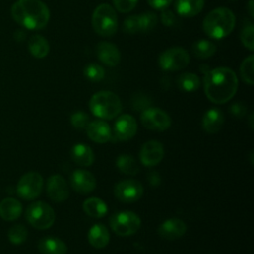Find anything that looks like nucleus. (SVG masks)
Instances as JSON below:
<instances>
[{
    "label": "nucleus",
    "instance_id": "1",
    "mask_svg": "<svg viewBox=\"0 0 254 254\" xmlns=\"http://www.w3.org/2000/svg\"><path fill=\"white\" fill-rule=\"evenodd\" d=\"M203 87L206 97L211 102L222 104L235 95L238 88V79L232 69L216 67L208 69L204 73Z\"/></svg>",
    "mask_w": 254,
    "mask_h": 254
},
{
    "label": "nucleus",
    "instance_id": "2",
    "mask_svg": "<svg viewBox=\"0 0 254 254\" xmlns=\"http://www.w3.org/2000/svg\"><path fill=\"white\" fill-rule=\"evenodd\" d=\"M12 18L29 30H41L50 20V10L41 0H18L11 7Z\"/></svg>",
    "mask_w": 254,
    "mask_h": 254
},
{
    "label": "nucleus",
    "instance_id": "3",
    "mask_svg": "<svg viewBox=\"0 0 254 254\" xmlns=\"http://www.w3.org/2000/svg\"><path fill=\"white\" fill-rule=\"evenodd\" d=\"M235 26V16L226 7H218L211 10L203 19L204 33L211 39L219 40L228 36Z\"/></svg>",
    "mask_w": 254,
    "mask_h": 254
},
{
    "label": "nucleus",
    "instance_id": "4",
    "mask_svg": "<svg viewBox=\"0 0 254 254\" xmlns=\"http://www.w3.org/2000/svg\"><path fill=\"white\" fill-rule=\"evenodd\" d=\"M89 109L101 119H113L122 110L120 98L113 92L102 90L94 93L89 100Z\"/></svg>",
    "mask_w": 254,
    "mask_h": 254
},
{
    "label": "nucleus",
    "instance_id": "5",
    "mask_svg": "<svg viewBox=\"0 0 254 254\" xmlns=\"http://www.w3.org/2000/svg\"><path fill=\"white\" fill-rule=\"evenodd\" d=\"M93 30L101 37H111L118 27V19L113 7L109 4L98 5L92 14L91 19Z\"/></svg>",
    "mask_w": 254,
    "mask_h": 254
},
{
    "label": "nucleus",
    "instance_id": "6",
    "mask_svg": "<svg viewBox=\"0 0 254 254\" xmlns=\"http://www.w3.org/2000/svg\"><path fill=\"white\" fill-rule=\"evenodd\" d=\"M28 222L37 229H48L55 222V211L50 204L45 201L32 202L26 209Z\"/></svg>",
    "mask_w": 254,
    "mask_h": 254
},
{
    "label": "nucleus",
    "instance_id": "7",
    "mask_svg": "<svg viewBox=\"0 0 254 254\" xmlns=\"http://www.w3.org/2000/svg\"><path fill=\"white\" fill-rule=\"evenodd\" d=\"M109 224L117 235L130 236L140 228L141 219L135 212L125 210L114 213L109 220Z\"/></svg>",
    "mask_w": 254,
    "mask_h": 254
},
{
    "label": "nucleus",
    "instance_id": "8",
    "mask_svg": "<svg viewBox=\"0 0 254 254\" xmlns=\"http://www.w3.org/2000/svg\"><path fill=\"white\" fill-rule=\"evenodd\" d=\"M43 177L37 172H29L21 177L19 180L16 192L26 200H32L38 197L43 190Z\"/></svg>",
    "mask_w": 254,
    "mask_h": 254
},
{
    "label": "nucleus",
    "instance_id": "9",
    "mask_svg": "<svg viewBox=\"0 0 254 254\" xmlns=\"http://www.w3.org/2000/svg\"><path fill=\"white\" fill-rule=\"evenodd\" d=\"M190 63L189 53L181 47H172L163 52L159 57V65L167 71L183 69Z\"/></svg>",
    "mask_w": 254,
    "mask_h": 254
},
{
    "label": "nucleus",
    "instance_id": "10",
    "mask_svg": "<svg viewBox=\"0 0 254 254\" xmlns=\"http://www.w3.org/2000/svg\"><path fill=\"white\" fill-rule=\"evenodd\" d=\"M140 119L145 128L153 131H165L169 129L172 124L169 114L156 107H148L144 109Z\"/></svg>",
    "mask_w": 254,
    "mask_h": 254
},
{
    "label": "nucleus",
    "instance_id": "11",
    "mask_svg": "<svg viewBox=\"0 0 254 254\" xmlns=\"http://www.w3.org/2000/svg\"><path fill=\"white\" fill-rule=\"evenodd\" d=\"M142 185L135 180H124L114 187V195L122 202H135L143 195Z\"/></svg>",
    "mask_w": 254,
    "mask_h": 254
},
{
    "label": "nucleus",
    "instance_id": "12",
    "mask_svg": "<svg viewBox=\"0 0 254 254\" xmlns=\"http://www.w3.org/2000/svg\"><path fill=\"white\" fill-rule=\"evenodd\" d=\"M71 188L78 193L86 194L94 190L96 187V180L94 176L82 169L74 170L70 175Z\"/></svg>",
    "mask_w": 254,
    "mask_h": 254
},
{
    "label": "nucleus",
    "instance_id": "13",
    "mask_svg": "<svg viewBox=\"0 0 254 254\" xmlns=\"http://www.w3.org/2000/svg\"><path fill=\"white\" fill-rule=\"evenodd\" d=\"M164 157V147L159 141L146 142L140 151V161L146 167H154L160 164Z\"/></svg>",
    "mask_w": 254,
    "mask_h": 254
},
{
    "label": "nucleus",
    "instance_id": "14",
    "mask_svg": "<svg viewBox=\"0 0 254 254\" xmlns=\"http://www.w3.org/2000/svg\"><path fill=\"white\" fill-rule=\"evenodd\" d=\"M47 193L56 202H62L68 197L69 190L66 181L60 175H53L47 181Z\"/></svg>",
    "mask_w": 254,
    "mask_h": 254
},
{
    "label": "nucleus",
    "instance_id": "15",
    "mask_svg": "<svg viewBox=\"0 0 254 254\" xmlns=\"http://www.w3.org/2000/svg\"><path fill=\"white\" fill-rule=\"evenodd\" d=\"M114 135L119 141H127L133 138L137 132V123L130 114H123L114 123Z\"/></svg>",
    "mask_w": 254,
    "mask_h": 254
},
{
    "label": "nucleus",
    "instance_id": "16",
    "mask_svg": "<svg viewBox=\"0 0 254 254\" xmlns=\"http://www.w3.org/2000/svg\"><path fill=\"white\" fill-rule=\"evenodd\" d=\"M187 231V224L180 218L172 217L165 220L158 228V234L167 240H175L182 237Z\"/></svg>",
    "mask_w": 254,
    "mask_h": 254
},
{
    "label": "nucleus",
    "instance_id": "17",
    "mask_svg": "<svg viewBox=\"0 0 254 254\" xmlns=\"http://www.w3.org/2000/svg\"><path fill=\"white\" fill-rule=\"evenodd\" d=\"M95 52L99 61L108 66H115L120 62V52L112 43H98L95 48Z\"/></svg>",
    "mask_w": 254,
    "mask_h": 254
},
{
    "label": "nucleus",
    "instance_id": "18",
    "mask_svg": "<svg viewBox=\"0 0 254 254\" xmlns=\"http://www.w3.org/2000/svg\"><path fill=\"white\" fill-rule=\"evenodd\" d=\"M86 133L92 141L100 144L108 142L112 137L110 126L102 120L89 122L86 127Z\"/></svg>",
    "mask_w": 254,
    "mask_h": 254
},
{
    "label": "nucleus",
    "instance_id": "19",
    "mask_svg": "<svg viewBox=\"0 0 254 254\" xmlns=\"http://www.w3.org/2000/svg\"><path fill=\"white\" fill-rule=\"evenodd\" d=\"M223 123V113L217 108H211L207 110L202 117V128L209 134L217 133L222 128Z\"/></svg>",
    "mask_w": 254,
    "mask_h": 254
},
{
    "label": "nucleus",
    "instance_id": "20",
    "mask_svg": "<svg viewBox=\"0 0 254 254\" xmlns=\"http://www.w3.org/2000/svg\"><path fill=\"white\" fill-rule=\"evenodd\" d=\"M38 248L42 254H65L67 251L65 243L62 239L53 236L40 239Z\"/></svg>",
    "mask_w": 254,
    "mask_h": 254
},
{
    "label": "nucleus",
    "instance_id": "21",
    "mask_svg": "<svg viewBox=\"0 0 254 254\" xmlns=\"http://www.w3.org/2000/svg\"><path fill=\"white\" fill-rule=\"evenodd\" d=\"M87 238L91 246L100 249L108 244L110 235L106 226L101 223H96L89 229Z\"/></svg>",
    "mask_w": 254,
    "mask_h": 254
},
{
    "label": "nucleus",
    "instance_id": "22",
    "mask_svg": "<svg viewBox=\"0 0 254 254\" xmlns=\"http://www.w3.org/2000/svg\"><path fill=\"white\" fill-rule=\"evenodd\" d=\"M22 213L21 202L14 197H6L0 202V216L7 221L16 220Z\"/></svg>",
    "mask_w": 254,
    "mask_h": 254
},
{
    "label": "nucleus",
    "instance_id": "23",
    "mask_svg": "<svg viewBox=\"0 0 254 254\" xmlns=\"http://www.w3.org/2000/svg\"><path fill=\"white\" fill-rule=\"evenodd\" d=\"M70 156L73 162L82 167L92 165L94 161V154L88 145L79 143L75 144L70 150Z\"/></svg>",
    "mask_w": 254,
    "mask_h": 254
},
{
    "label": "nucleus",
    "instance_id": "24",
    "mask_svg": "<svg viewBox=\"0 0 254 254\" xmlns=\"http://www.w3.org/2000/svg\"><path fill=\"white\" fill-rule=\"evenodd\" d=\"M204 6V0H176L175 8L183 17H193L197 15Z\"/></svg>",
    "mask_w": 254,
    "mask_h": 254
},
{
    "label": "nucleus",
    "instance_id": "25",
    "mask_svg": "<svg viewBox=\"0 0 254 254\" xmlns=\"http://www.w3.org/2000/svg\"><path fill=\"white\" fill-rule=\"evenodd\" d=\"M82 208L88 216L93 218L105 216L108 210L106 203L98 197H89L85 199L82 204Z\"/></svg>",
    "mask_w": 254,
    "mask_h": 254
},
{
    "label": "nucleus",
    "instance_id": "26",
    "mask_svg": "<svg viewBox=\"0 0 254 254\" xmlns=\"http://www.w3.org/2000/svg\"><path fill=\"white\" fill-rule=\"evenodd\" d=\"M28 49L31 55L37 59H43L50 52V45L46 38L41 35H34L29 39Z\"/></svg>",
    "mask_w": 254,
    "mask_h": 254
},
{
    "label": "nucleus",
    "instance_id": "27",
    "mask_svg": "<svg viewBox=\"0 0 254 254\" xmlns=\"http://www.w3.org/2000/svg\"><path fill=\"white\" fill-rule=\"evenodd\" d=\"M116 167L121 173L129 176H134L138 174L140 170L136 160L132 156L126 154H122L117 157Z\"/></svg>",
    "mask_w": 254,
    "mask_h": 254
},
{
    "label": "nucleus",
    "instance_id": "28",
    "mask_svg": "<svg viewBox=\"0 0 254 254\" xmlns=\"http://www.w3.org/2000/svg\"><path fill=\"white\" fill-rule=\"evenodd\" d=\"M191 50L196 58L208 59L214 55L216 47L212 42L205 39H200L192 45Z\"/></svg>",
    "mask_w": 254,
    "mask_h": 254
},
{
    "label": "nucleus",
    "instance_id": "29",
    "mask_svg": "<svg viewBox=\"0 0 254 254\" xmlns=\"http://www.w3.org/2000/svg\"><path fill=\"white\" fill-rule=\"evenodd\" d=\"M177 84L181 90L191 92L199 87L200 80L199 77L192 72H184L179 75Z\"/></svg>",
    "mask_w": 254,
    "mask_h": 254
},
{
    "label": "nucleus",
    "instance_id": "30",
    "mask_svg": "<svg viewBox=\"0 0 254 254\" xmlns=\"http://www.w3.org/2000/svg\"><path fill=\"white\" fill-rule=\"evenodd\" d=\"M139 33H147L152 31L158 22V17L153 12H144L138 15Z\"/></svg>",
    "mask_w": 254,
    "mask_h": 254
},
{
    "label": "nucleus",
    "instance_id": "31",
    "mask_svg": "<svg viewBox=\"0 0 254 254\" xmlns=\"http://www.w3.org/2000/svg\"><path fill=\"white\" fill-rule=\"evenodd\" d=\"M253 65H254V56L249 55L243 60L240 64V76L244 82L252 85L254 82L253 77Z\"/></svg>",
    "mask_w": 254,
    "mask_h": 254
},
{
    "label": "nucleus",
    "instance_id": "32",
    "mask_svg": "<svg viewBox=\"0 0 254 254\" xmlns=\"http://www.w3.org/2000/svg\"><path fill=\"white\" fill-rule=\"evenodd\" d=\"M28 237V230L22 224H16L12 226L8 231V238L12 244L20 245L26 241Z\"/></svg>",
    "mask_w": 254,
    "mask_h": 254
},
{
    "label": "nucleus",
    "instance_id": "33",
    "mask_svg": "<svg viewBox=\"0 0 254 254\" xmlns=\"http://www.w3.org/2000/svg\"><path fill=\"white\" fill-rule=\"evenodd\" d=\"M84 76L90 81H100L105 74L104 68L95 63H90L85 65L83 69Z\"/></svg>",
    "mask_w": 254,
    "mask_h": 254
},
{
    "label": "nucleus",
    "instance_id": "34",
    "mask_svg": "<svg viewBox=\"0 0 254 254\" xmlns=\"http://www.w3.org/2000/svg\"><path fill=\"white\" fill-rule=\"evenodd\" d=\"M253 33H254V27L251 23H248L247 25H245L240 33V40L243 46L250 51L254 50Z\"/></svg>",
    "mask_w": 254,
    "mask_h": 254
},
{
    "label": "nucleus",
    "instance_id": "35",
    "mask_svg": "<svg viewBox=\"0 0 254 254\" xmlns=\"http://www.w3.org/2000/svg\"><path fill=\"white\" fill-rule=\"evenodd\" d=\"M70 123L77 130L86 129L89 123V117L84 111H76L70 116Z\"/></svg>",
    "mask_w": 254,
    "mask_h": 254
},
{
    "label": "nucleus",
    "instance_id": "36",
    "mask_svg": "<svg viewBox=\"0 0 254 254\" xmlns=\"http://www.w3.org/2000/svg\"><path fill=\"white\" fill-rule=\"evenodd\" d=\"M123 31L126 34H136L139 33V20H138V15H132L127 17L124 22H123Z\"/></svg>",
    "mask_w": 254,
    "mask_h": 254
},
{
    "label": "nucleus",
    "instance_id": "37",
    "mask_svg": "<svg viewBox=\"0 0 254 254\" xmlns=\"http://www.w3.org/2000/svg\"><path fill=\"white\" fill-rule=\"evenodd\" d=\"M114 7L121 13H128L132 11L137 5L138 0H112Z\"/></svg>",
    "mask_w": 254,
    "mask_h": 254
},
{
    "label": "nucleus",
    "instance_id": "38",
    "mask_svg": "<svg viewBox=\"0 0 254 254\" xmlns=\"http://www.w3.org/2000/svg\"><path fill=\"white\" fill-rule=\"evenodd\" d=\"M161 22L164 26H167V27H171L175 24L176 22V17H175V14L171 11V10H168V9H164L162 10V13H161Z\"/></svg>",
    "mask_w": 254,
    "mask_h": 254
},
{
    "label": "nucleus",
    "instance_id": "39",
    "mask_svg": "<svg viewBox=\"0 0 254 254\" xmlns=\"http://www.w3.org/2000/svg\"><path fill=\"white\" fill-rule=\"evenodd\" d=\"M229 111L232 113L233 116L235 117H243L246 113V106L244 104H242L241 102H235L233 103L230 108H229Z\"/></svg>",
    "mask_w": 254,
    "mask_h": 254
},
{
    "label": "nucleus",
    "instance_id": "40",
    "mask_svg": "<svg viewBox=\"0 0 254 254\" xmlns=\"http://www.w3.org/2000/svg\"><path fill=\"white\" fill-rule=\"evenodd\" d=\"M149 100L144 96V95H140V96H135L134 99L132 100V104H133V108L137 109V110H144L147 108V106L149 105Z\"/></svg>",
    "mask_w": 254,
    "mask_h": 254
},
{
    "label": "nucleus",
    "instance_id": "41",
    "mask_svg": "<svg viewBox=\"0 0 254 254\" xmlns=\"http://www.w3.org/2000/svg\"><path fill=\"white\" fill-rule=\"evenodd\" d=\"M148 4L157 10H164L169 7L173 0H147Z\"/></svg>",
    "mask_w": 254,
    "mask_h": 254
},
{
    "label": "nucleus",
    "instance_id": "42",
    "mask_svg": "<svg viewBox=\"0 0 254 254\" xmlns=\"http://www.w3.org/2000/svg\"><path fill=\"white\" fill-rule=\"evenodd\" d=\"M148 181H149V183H150L153 187H157V186H159L160 183H161V177H160V175H159L157 172L152 171V172H150V173L148 174Z\"/></svg>",
    "mask_w": 254,
    "mask_h": 254
},
{
    "label": "nucleus",
    "instance_id": "43",
    "mask_svg": "<svg viewBox=\"0 0 254 254\" xmlns=\"http://www.w3.org/2000/svg\"><path fill=\"white\" fill-rule=\"evenodd\" d=\"M247 10L250 15V17H254V5H253V0H249L247 4Z\"/></svg>",
    "mask_w": 254,
    "mask_h": 254
},
{
    "label": "nucleus",
    "instance_id": "44",
    "mask_svg": "<svg viewBox=\"0 0 254 254\" xmlns=\"http://www.w3.org/2000/svg\"><path fill=\"white\" fill-rule=\"evenodd\" d=\"M229 1H235V0H229Z\"/></svg>",
    "mask_w": 254,
    "mask_h": 254
}]
</instances>
